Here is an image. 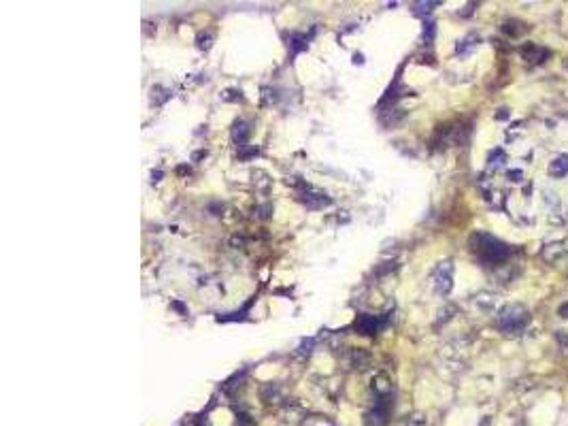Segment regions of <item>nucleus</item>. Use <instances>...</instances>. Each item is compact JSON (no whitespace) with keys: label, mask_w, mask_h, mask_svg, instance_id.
<instances>
[{"label":"nucleus","mask_w":568,"mask_h":426,"mask_svg":"<svg viewBox=\"0 0 568 426\" xmlns=\"http://www.w3.org/2000/svg\"><path fill=\"white\" fill-rule=\"evenodd\" d=\"M470 247H473V252L479 256L481 262H485V264L504 262V260L509 258L511 252H513L504 241L496 239V236H492L488 232L473 234V239H470Z\"/></svg>","instance_id":"obj_1"},{"label":"nucleus","mask_w":568,"mask_h":426,"mask_svg":"<svg viewBox=\"0 0 568 426\" xmlns=\"http://www.w3.org/2000/svg\"><path fill=\"white\" fill-rule=\"evenodd\" d=\"M528 322V311L522 305H509L504 307L498 315V326L504 333H515V330H522Z\"/></svg>","instance_id":"obj_2"},{"label":"nucleus","mask_w":568,"mask_h":426,"mask_svg":"<svg viewBox=\"0 0 568 426\" xmlns=\"http://www.w3.org/2000/svg\"><path fill=\"white\" fill-rule=\"evenodd\" d=\"M453 264L451 262H441L434 271V286H437V292L441 294H449L451 286H453Z\"/></svg>","instance_id":"obj_3"},{"label":"nucleus","mask_w":568,"mask_h":426,"mask_svg":"<svg viewBox=\"0 0 568 426\" xmlns=\"http://www.w3.org/2000/svg\"><path fill=\"white\" fill-rule=\"evenodd\" d=\"M519 54L524 56V60L532 62V64H540L545 62L547 58L551 56V51L547 49V47H540V45H534V43H526L522 49H519Z\"/></svg>","instance_id":"obj_4"},{"label":"nucleus","mask_w":568,"mask_h":426,"mask_svg":"<svg viewBox=\"0 0 568 426\" xmlns=\"http://www.w3.org/2000/svg\"><path fill=\"white\" fill-rule=\"evenodd\" d=\"M568 173V156L562 153L553 162H549V175L551 177H564Z\"/></svg>","instance_id":"obj_5"},{"label":"nucleus","mask_w":568,"mask_h":426,"mask_svg":"<svg viewBox=\"0 0 568 426\" xmlns=\"http://www.w3.org/2000/svg\"><path fill=\"white\" fill-rule=\"evenodd\" d=\"M517 26H522V21H506L502 26V30L506 34H511V37H519V34L528 32V26H524V28H517Z\"/></svg>","instance_id":"obj_6"},{"label":"nucleus","mask_w":568,"mask_h":426,"mask_svg":"<svg viewBox=\"0 0 568 426\" xmlns=\"http://www.w3.org/2000/svg\"><path fill=\"white\" fill-rule=\"evenodd\" d=\"M504 160H506V153H504V149H500V147L494 149V151L490 153V158H488L490 167H494V169H496V167H502Z\"/></svg>","instance_id":"obj_7"},{"label":"nucleus","mask_w":568,"mask_h":426,"mask_svg":"<svg viewBox=\"0 0 568 426\" xmlns=\"http://www.w3.org/2000/svg\"><path fill=\"white\" fill-rule=\"evenodd\" d=\"M564 252V247H562V243H553V245H547V250L543 252V256H545L547 260H555L560 254Z\"/></svg>","instance_id":"obj_8"},{"label":"nucleus","mask_w":568,"mask_h":426,"mask_svg":"<svg viewBox=\"0 0 568 426\" xmlns=\"http://www.w3.org/2000/svg\"><path fill=\"white\" fill-rule=\"evenodd\" d=\"M437 5H439V3H417L413 11H415L417 15H424V13H430L432 7H437Z\"/></svg>","instance_id":"obj_9"},{"label":"nucleus","mask_w":568,"mask_h":426,"mask_svg":"<svg viewBox=\"0 0 568 426\" xmlns=\"http://www.w3.org/2000/svg\"><path fill=\"white\" fill-rule=\"evenodd\" d=\"M434 21H426L424 23V41H432V37H434Z\"/></svg>","instance_id":"obj_10"},{"label":"nucleus","mask_w":568,"mask_h":426,"mask_svg":"<svg viewBox=\"0 0 568 426\" xmlns=\"http://www.w3.org/2000/svg\"><path fill=\"white\" fill-rule=\"evenodd\" d=\"M404 426H426V422L421 416H411V418L404 420Z\"/></svg>","instance_id":"obj_11"},{"label":"nucleus","mask_w":568,"mask_h":426,"mask_svg":"<svg viewBox=\"0 0 568 426\" xmlns=\"http://www.w3.org/2000/svg\"><path fill=\"white\" fill-rule=\"evenodd\" d=\"M506 177H509L511 181H522V179H524V173L519 171V169H517V171L511 169V171H506Z\"/></svg>","instance_id":"obj_12"},{"label":"nucleus","mask_w":568,"mask_h":426,"mask_svg":"<svg viewBox=\"0 0 568 426\" xmlns=\"http://www.w3.org/2000/svg\"><path fill=\"white\" fill-rule=\"evenodd\" d=\"M506 117H509V109H506V107H502V109H498V113H496V120H506Z\"/></svg>","instance_id":"obj_13"},{"label":"nucleus","mask_w":568,"mask_h":426,"mask_svg":"<svg viewBox=\"0 0 568 426\" xmlns=\"http://www.w3.org/2000/svg\"><path fill=\"white\" fill-rule=\"evenodd\" d=\"M558 313H560V317H568V303H564V305L560 307Z\"/></svg>","instance_id":"obj_14"},{"label":"nucleus","mask_w":568,"mask_h":426,"mask_svg":"<svg viewBox=\"0 0 568 426\" xmlns=\"http://www.w3.org/2000/svg\"><path fill=\"white\" fill-rule=\"evenodd\" d=\"M558 341H560V343H562V345H564V348H566V350H568V335H566V337H564V335H562V333H558Z\"/></svg>","instance_id":"obj_15"}]
</instances>
